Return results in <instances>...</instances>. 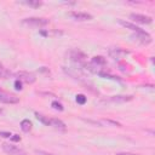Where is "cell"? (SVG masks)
I'll use <instances>...</instances> for the list:
<instances>
[{"label":"cell","mask_w":155,"mask_h":155,"mask_svg":"<svg viewBox=\"0 0 155 155\" xmlns=\"http://www.w3.org/2000/svg\"><path fill=\"white\" fill-rule=\"evenodd\" d=\"M31 126H33V125H31V122H30L28 119H24V120L21 121V128H22V131L25 132V133L31 130Z\"/></svg>","instance_id":"obj_13"},{"label":"cell","mask_w":155,"mask_h":155,"mask_svg":"<svg viewBox=\"0 0 155 155\" xmlns=\"http://www.w3.org/2000/svg\"><path fill=\"white\" fill-rule=\"evenodd\" d=\"M115 155H137V154H133V153H127V151H124V153H116Z\"/></svg>","instance_id":"obj_24"},{"label":"cell","mask_w":155,"mask_h":155,"mask_svg":"<svg viewBox=\"0 0 155 155\" xmlns=\"http://www.w3.org/2000/svg\"><path fill=\"white\" fill-rule=\"evenodd\" d=\"M39 153L42 155H54V154H50V153H45V151H39Z\"/></svg>","instance_id":"obj_25"},{"label":"cell","mask_w":155,"mask_h":155,"mask_svg":"<svg viewBox=\"0 0 155 155\" xmlns=\"http://www.w3.org/2000/svg\"><path fill=\"white\" fill-rule=\"evenodd\" d=\"M0 136H1V137H5V138H11L12 134H11L10 132H4V131H1V132H0Z\"/></svg>","instance_id":"obj_22"},{"label":"cell","mask_w":155,"mask_h":155,"mask_svg":"<svg viewBox=\"0 0 155 155\" xmlns=\"http://www.w3.org/2000/svg\"><path fill=\"white\" fill-rule=\"evenodd\" d=\"M0 102L5 103V104H16L19 102V98L12 94H7V93H2L0 92Z\"/></svg>","instance_id":"obj_8"},{"label":"cell","mask_w":155,"mask_h":155,"mask_svg":"<svg viewBox=\"0 0 155 155\" xmlns=\"http://www.w3.org/2000/svg\"><path fill=\"white\" fill-rule=\"evenodd\" d=\"M133 99V96L128 94H117V96H111L107 99L103 101V103H125V102H128V101H132Z\"/></svg>","instance_id":"obj_2"},{"label":"cell","mask_w":155,"mask_h":155,"mask_svg":"<svg viewBox=\"0 0 155 155\" xmlns=\"http://www.w3.org/2000/svg\"><path fill=\"white\" fill-rule=\"evenodd\" d=\"M130 18L133 19L137 23H142V24H150L153 22V18L149 16H144V15H139V13H131Z\"/></svg>","instance_id":"obj_6"},{"label":"cell","mask_w":155,"mask_h":155,"mask_svg":"<svg viewBox=\"0 0 155 155\" xmlns=\"http://www.w3.org/2000/svg\"><path fill=\"white\" fill-rule=\"evenodd\" d=\"M98 75L102 76V78H105V79H111V80H120L119 76H115V75H111V74H107V73H103V71H98Z\"/></svg>","instance_id":"obj_18"},{"label":"cell","mask_w":155,"mask_h":155,"mask_svg":"<svg viewBox=\"0 0 155 155\" xmlns=\"http://www.w3.org/2000/svg\"><path fill=\"white\" fill-rule=\"evenodd\" d=\"M35 116H36V119H38L40 122H42L44 125H46V126H51V119L46 117L45 115H42V114H40V113H35Z\"/></svg>","instance_id":"obj_14"},{"label":"cell","mask_w":155,"mask_h":155,"mask_svg":"<svg viewBox=\"0 0 155 155\" xmlns=\"http://www.w3.org/2000/svg\"><path fill=\"white\" fill-rule=\"evenodd\" d=\"M69 16L75 21H90L92 19V15L86 12H79V11H71L69 12Z\"/></svg>","instance_id":"obj_7"},{"label":"cell","mask_w":155,"mask_h":155,"mask_svg":"<svg viewBox=\"0 0 155 155\" xmlns=\"http://www.w3.org/2000/svg\"><path fill=\"white\" fill-rule=\"evenodd\" d=\"M11 139H12L13 142H19V140H21V137H19L18 134H12V136H11Z\"/></svg>","instance_id":"obj_23"},{"label":"cell","mask_w":155,"mask_h":155,"mask_svg":"<svg viewBox=\"0 0 155 155\" xmlns=\"http://www.w3.org/2000/svg\"><path fill=\"white\" fill-rule=\"evenodd\" d=\"M10 75H11L10 70H7V69H6V68H4L2 65H0V79L5 80V79L10 78Z\"/></svg>","instance_id":"obj_17"},{"label":"cell","mask_w":155,"mask_h":155,"mask_svg":"<svg viewBox=\"0 0 155 155\" xmlns=\"http://www.w3.org/2000/svg\"><path fill=\"white\" fill-rule=\"evenodd\" d=\"M132 38L134 40H137L138 42L143 44V45H149L151 42V36L145 31V30H140L138 33H136L134 35H132Z\"/></svg>","instance_id":"obj_3"},{"label":"cell","mask_w":155,"mask_h":155,"mask_svg":"<svg viewBox=\"0 0 155 155\" xmlns=\"http://www.w3.org/2000/svg\"><path fill=\"white\" fill-rule=\"evenodd\" d=\"M119 24H121V25L125 27L126 29H130V30H132V31H134V33H138V31L143 30V29H140L139 27H137L136 24H133V23H131V22H127V21H124V19H119Z\"/></svg>","instance_id":"obj_9"},{"label":"cell","mask_w":155,"mask_h":155,"mask_svg":"<svg viewBox=\"0 0 155 155\" xmlns=\"http://www.w3.org/2000/svg\"><path fill=\"white\" fill-rule=\"evenodd\" d=\"M0 92H1V87H0Z\"/></svg>","instance_id":"obj_27"},{"label":"cell","mask_w":155,"mask_h":155,"mask_svg":"<svg viewBox=\"0 0 155 155\" xmlns=\"http://www.w3.org/2000/svg\"><path fill=\"white\" fill-rule=\"evenodd\" d=\"M75 99H76V102H78L79 104H85L87 98H86L85 94H81V93H80V94H76V98H75Z\"/></svg>","instance_id":"obj_20"},{"label":"cell","mask_w":155,"mask_h":155,"mask_svg":"<svg viewBox=\"0 0 155 155\" xmlns=\"http://www.w3.org/2000/svg\"><path fill=\"white\" fill-rule=\"evenodd\" d=\"M23 24H27L30 27H44V25L48 24V19L39 18V17H30V18H24Z\"/></svg>","instance_id":"obj_1"},{"label":"cell","mask_w":155,"mask_h":155,"mask_svg":"<svg viewBox=\"0 0 155 155\" xmlns=\"http://www.w3.org/2000/svg\"><path fill=\"white\" fill-rule=\"evenodd\" d=\"M101 125H108V126H113V127H121V124L114 120H102Z\"/></svg>","instance_id":"obj_16"},{"label":"cell","mask_w":155,"mask_h":155,"mask_svg":"<svg viewBox=\"0 0 155 155\" xmlns=\"http://www.w3.org/2000/svg\"><path fill=\"white\" fill-rule=\"evenodd\" d=\"M107 63V61H105V58L104 57H102V56H96V57H93L92 58V64L93 65H104Z\"/></svg>","instance_id":"obj_15"},{"label":"cell","mask_w":155,"mask_h":155,"mask_svg":"<svg viewBox=\"0 0 155 155\" xmlns=\"http://www.w3.org/2000/svg\"><path fill=\"white\" fill-rule=\"evenodd\" d=\"M21 4L30 6V7H34V8H38V7H40L42 5V1H39V0H23V1H21Z\"/></svg>","instance_id":"obj_11"},{"label":"cell","mask_w":155,"mask_h":155,"mask_svg":"<svg viewBox=\"0 0 155 155\" xmlns=\"http://www.w3.org/2000/svg\"><path fill=\"white\" fill-rule=\"evenodd\" d=\"M1 113H2V109H1V108H0V114H1Z\"/></svg>","instance_id":"obj_26"},{"label":"cell","mask_w":155,"mask_h":155,"mask_svg":"<svg viewBox=\"0 0 155 155\" xmlns=\"http://www.w3.org/2000/svg\"><path fill=\"white\" fill-rule=\"evenodd\" d=\"M70 58H71V61L82 64V62L85 61L86 56H85L82 52H80V51H71V52H70Z\"/></svg>","instance_id":"obj_10"},{"label":"cell","mask_w":155,"mask_h":155,"mask_svg":"<svg viewBox=\"0 0 155 155\" xmlns=\"http://www.w3.org/2000/svg\"><path fill=\"white\" fill-rule=\"evenodd\" d=\"M51 105H52V108L54 109V110H58V111H62L64 108H63V105H62V103H59V102H57V101H53L52 103H51Z\"/></svg>","instance_id":"obj_19"},{"label":"cell","mask_w":155,"mask_h":155,"mask_svg":"<svg viewBox=\"0 0 155 155\" xmlns=\"http://www.w3.org/2000/svg\"><path fill=\"white\" fill-rule=\"evenodd\" d=\"M1 148L8 155H21L22 154V150L17 145H13V144H10V143H2Z\"/></svg>","instance_id":"obj_5"},{"label":"cell","mask_w":155,"mask_h":155,"mask_svg":"<svg viewBox=\"0 0 155 155\" xmlns=\"http://www.w3.org/2000/svg\"><path fill=\"white\" fill-rule=\"evenodd\" d=\"M16 78L21 80L22 82H27V84H33L36 80V78L31 73H28V71H18L16 73Z\"/></svg>","instance_id":"obj_4"},{"label":"cell","mask_w":155,"mask_h":155,"mask_svg":"<svg viewBox=\"0 0 155 155\" xmlns=\"http://www.w3.org/2000/svg\"><path fill=\"white\" fill-rule=\"evenodd\" d=\"M51 126H53L58 130H65V124L59 119H51Z\"/></svg>","instance_id":"obj_12"},{"label":"cell","mask_w":155,"mask_h":155,"mask_svg":"<svg viewBox=\"0 0 155 155\" xmlns=\"http://www.w3.org/2000/svg\"><path fill=\"white\" fill-rule=\"evenodd\" d=\"M15 88H16L17 91H21V90L23 88V87H22V81H21V80L17 79V80L15 81Z\"/></svg>","instance_id":"obj_21"},{"label":"cell","mask_w":155,"mask_h":155,"mask_svg":"<svg viewBox=\"0 0 155 155\" xmlns=\"http://www.w3.org/2000/svg\"><path fill=\"white\" fill-rule=\"evenodd\" d=\"M21 155H23V154H21Z\"/></svg>","instance_id":"obj_28"}]
</instances>
